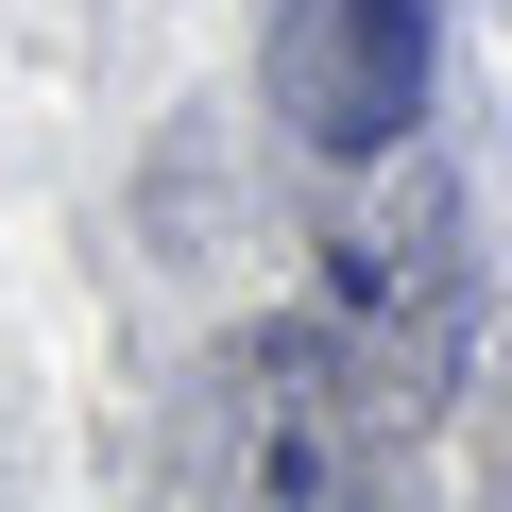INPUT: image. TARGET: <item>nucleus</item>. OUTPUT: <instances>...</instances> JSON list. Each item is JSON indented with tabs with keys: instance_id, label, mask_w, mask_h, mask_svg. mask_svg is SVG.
Wrapping results in <instances>:
<instances>
[{
	"instance_id": "nucleus-2",
	"label": "nucleus",
	"mask_w": 512,
	"mask_h": 512,
	"mask_svg": "<svg viewBox=\"0 0 512 512\" xmlns=\"http://www.w3.org/2000/svg\"><path fill=\"white\" fill-rule=\"evenodd\" d=\"M325 274H342V325L444 410V359H461V308H478V274H461V188L410 171V154H376V205L325 239Z\"/></svg>"
},
{
	"instance_id": "nucleus-1",
	"label": "nucleus",
	"mask_w": 512,
	"mask_h": 512,
	"mask_svg": "<svg viewBox=\"0 0 512 512\" xmlns=\"http://www.w3.org/2000/svg\"><path fill=\"white\" fill-rule=\"evenodd\" d=\"M427 86H444V0H274V120L308 154L342 171L410 154Z\"/></svg>"
}]
</instances>
